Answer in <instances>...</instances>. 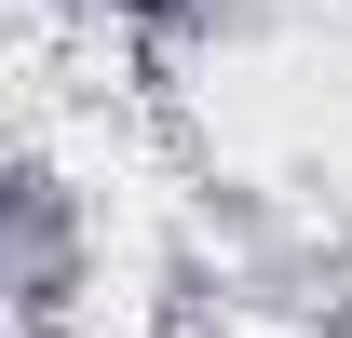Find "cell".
<instances>
[{"mask_svg":"<svg viewBox=\"0 0 352 338\" xmlns=\"http://www.w3.org/2000/svg\"><path fill=\"white\" fill-rule=\"evenodd\" d=\"M135 14H163V0H135Z\"/></svg>","mask_w":352,"mask_h":338,"instance_id":"6da1fadb","label":"cell"}]
</instances>
